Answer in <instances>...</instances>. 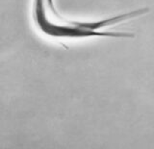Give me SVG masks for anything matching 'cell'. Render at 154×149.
<instances>
[{"label":"cell","mask_w":154,"mask_h":149,"mask_svg":"<svg viewBox=\"0 0 154 149\" xmlns=\"http://www.w3.org/2000/svg\"><path fill=\"white\" fill-rule=\"evenodd\" d=\"M148 11V8L143 7L98 20L80 21L63 16L56 9L54 0H33L32 19L38 32L55 40H79L89 38H131L135 36L133 33L107 31L106 28L142 17Z\"/></svg>","instance_id":"1"}]
</instances>
